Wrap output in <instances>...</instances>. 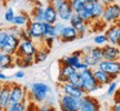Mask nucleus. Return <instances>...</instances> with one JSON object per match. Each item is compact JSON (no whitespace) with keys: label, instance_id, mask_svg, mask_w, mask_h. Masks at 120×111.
Here are the masks:
<instances>
[{"label":"nucleus","instance_id":"nucleus-1","mask_svg":"<svg viewBox=\"0 0 120 111\" xmlns=\"http://www.w3.org/2000/svg\"><path fill=\"white\" fill-rule=\"evenodd\" d=\"M50 91H51V88L46 82H34L30 85L28 99H31L34 103H43L48 99Z\"/></svg>","mask_w":120,"mask_h":111},{"label":"nucleus","instance_id":"nucleus-2","mask_svg":"<svg viewBox=\"0 0 120 111\" xmlns=\"http://www.w3.org/2000/svg\"><path fill=\"white\" fill-rule=\"evenodd\" d=\"M80 72H81V89L85 91L86 94H91L102 88L96 80L92 68L85 69Z\"/></svg>","mask_w":120,"mask_h":111},{"label":"nucleus","instance_id":"nucleus-3","mask_svg":"<svg viewBox=\"0 0 120 111\" xmlns=\"http://www.w3.org/2000/svg\"><path fill=\"white\" fill-rule=\"evenodd\" d=\"M101 20L106 25H112V23L120 22V2L116 1L111 4L105 6Z\"/></svg>","mask_w":120,"mask_h":111},{"label":"nucleus","instance_id":"nucleus-4","mask_svg":"<svg viewBox=\"0 0 120 111\" xmlns=\"http://www.w3.org/2000/svg\"><path fill=\"white\" fill-rule=\"evenodd\" d=\"M99 69L107 72L112 80H116L120 76V59L119 60H105L102 59L97 66Z\"/></svg>","mask_w":120,"mask_h":111},{"label":"nucleus","instance_id":"nucleus-5","mask_svg":"<svg viewBox=\"0 0 120 111\" xmlns=\"http://www.w3.org/2000/svg\"><path fill=\"white\" fill-rule=\"evenodd\" d=\"M28 100V92L26 87L17 82H10V101L11 103Z\"/></svg>","mask_w":120,"mask_h":111},{"label":"nucleus","instance_id":"nucleus-6","mask_svg":"<svg viewBox=\"0 0 120 111\" xmlns=\"http://www.w3.org/2000/svg\"><path fill=\"white\" fill-rule=\"evenodd\" d=\"M26 28L28 29L30 39H32V40H34L36 42H38V44L40 46V43L42 42L43 31H45V28H43V22L30 20L29 23L27 25Z\"/></svg>","mask_w":120,"mask_h":111},{"label":"nucleus","instance_id":"nucleus-7","mask_svg":"<svg viewBox=\"0 0 120 111\" xmlns=\"http://www.w3.org/2000/svg\"><path fill=\"white\" fill-rule=\"evenodd\" d=\"M38 48V42H36L34 40H32V39H22L15 56H17V57H19V56H34L37 52Z\"/></svg>","mask_w":120,"mask_h":111},{"label":"nucleus","instance_id":"nucleus-8","mask_svg":"<svg viewBox=\"0 0 120 111\" xmlns=\"http://www.w3.org/2000/svg\"><path fill=\"white\" fill-rule=\"evenodd\" d=\"M60 109L64 111H78L80 106V99L62 93L59 99Z\"/></svg>","mask_w":120,"mask_h":111},{"label":"nucleus","instance_id":"nucleus-9","mask_svg":"<svg viewBox=\"0 0 120 111\" xmlns=\"http://www.w3.org/2000/svg\"><path fill=\"white\" fill-rule=\"evenodd\" d=\"M101 109V104L97 98L92 97L91 94H85L80 99V111H98Z\"/></svg>","mask_w":120,"mask_h":111},{"label":"nucleus","instance_id":"nucleus-10","mask_svg":"<svg viewBox=\"0 0 120 111\" xmlns=\"http://www.w3.org/2000/svg\"><path fill=\"white\" fill-rule=\"evenodd\" d=\"M58 39H59L61 42H64V43L72 42V41H76L77 39H79V34H78L77 29L69 23V25L64 26L62 31L58 36Z\"/></svg>","mask_w":120,"mask_h":111},{"label":"nucleus","instance_id":"nucleus-11","mask_svg":"<svg viewBox=\"0 0 120 111\" xmlns=\"http://www.w3.org/2000/svg\"><path fill=\"white\" fill-rule=\"evenodd\" d=\"M102 59L105 60H119L120 59V47L118 44L106 43L101 47Z\"/></svg>","mask_w":120,"mask_h":111},{"label":"nucleus","instance_id":"nucleus-12","mask_svg":"<svg viewBox=\"0 0 120 111\" xmlns=\"http://www.w3.org/2000/svg\"><path fill=\"white\" fill-rule=\"evenodd\" d=\"M60 85V89L62 91V93L64 94H69V96H72V97H76V98L81 99L83 96H85V91L78 87L76 85H72L70 82H62V83H59Z\"/></svg>","mask_w":120,"mask_h":111},{"label":"nucleus","instance_id":"nucleus-13","mask_svg":"<svg viewBox=\"0 0 120 111\" xmlns=\"http://www.w3.org/2000/svg\"><path fill=\"white\" fill-rule=\"evenodd\" d=\"M57 11H58L59 19L61 21H64V22H69L70 18L72 17V15L75 13L70 0H64L62 4L57 9Z\"/></svg>","mask_w":120,"mask_h":111},{"label":"nucleus","instance_id":"nucleus-14","mask_svg":"<svg viewBox=\"0 0 120 111\" xmlns=\"http://www.w3.org/2000/svg\"><path fill=\"white\" fill-rule=\"evenodd\" d=\"M82 55H83V52H82L81 49L77 50V51H73L71 55L64 56L61 59H59V64H69V66H72L73 68L76 69V67L82 61Z\"/></svg>","mask_w":120,"mask_h":111},{"label":"nucleus","instance_id":"nucleus-15","mask_svg":"<svg viewBox=\"0 0 120 111\" xmlns=\"http://www.w3.org/2000/svg\"><path fill=\"white\" fill-rule=\"evenodd\" d=\"M10 103V82H4L0 92V110H8Z\"/></svg>","mask_w":120,"mask_h":111},{"label":"nucleus","instance_id":"nucleus-16","mask_svg":"<svg viewBox=\"0 0 120 111\" xmlns=\"http://www.w3.org/2000/svg\"><path fill=\"white\" fill-rule=\"evenodd\" d=\"M119 32H120V22L112 23L106 28L105 34L108 39V43L110 44H118V39H119Z\"/></svg>","mask_w":120,"mask_h":111},{"label":"nucleus","instance_id":"nucleus-17","mask_svg":"<svg viewBox=\"0 0 120 111\" xmlns=\"http://www.w3.org/2000/svg\"><path fill=\"white\" fill-rule=\"evenodd\" d=\"M20 41H21V39L19 38L18 36L10 33L8 40H7V42H6L4 49H2V51L10 53V55H16L18 48H19V44H20Z\"/></svg>","mask_w":120,"mask_h":111},{"label":"nucleus","instance_id":"nucleus-18","mask_svg":"<svg viewBox=\"0 0 120 111\" xmlns=\"http://www.w3.org/2000/svg\"><path fill=\"white\" fill-rule=\"evenodd\" d=\"M30 18L31 20L39 22H45V4L41 2L32 4V8L30 10Z\"/></svg>","mask_w":120,"mask_h":111},{"label":"nucleus","instance_id":"nucleus-19","mask_svg":"<svg viewBox=\"0 0 120 111\" xmlns=\"http://www.w3.org/2000/svg\"><path fill=\"white\" fill-rule=\"evenodd\" d=\"M58 20H59V17H58L57 9L50 4H47L45 6V22L55 25Z\"/></svg>","mask_w":120,"mask_h":111},{"label":"nucleus","instance_id":"nucleus-20","mask_svg":"<svg viewBox=\"0 0 120 111\" xmlns=\"http://www.w3.org/2000/svg\"><path fill=\"white\" fill-rule=\"evenodd\" d=\"M76 71V69L72 66L69 64H59V72H58V83L67 82L69 76Z\"/></svg>","mask_w":120,"mask_h":111},{"label":"nucleus","instance_id":"nucleus-21","mask_svg":"<svg viewBox=\"0 0 120 111\" xmlns=\"http://www.w3.org/2000/svg\"><path fill=\"white\" fill-rule=\"evenodd\" d=\"M15 64V55H10L7 52L2 51L1 58H0V70H8V69L13 68Z\"/></svg>","mask_w":120,"mask_h":111},{"label":"nucleus","instance_id":"nucleus-22","mask_svg":"<svg viewBox=\"0 0 120 111\" xmlns=\"http://www.w3.org/2000/svg\"><path fill=\"white\" fill-rule=\"evenodd\" d=\"M94 78H96L97 82H98L101 87L109 85V83L112 81V79L110 78V76H109L107 72H105L103 70L99 69L98 67L94 68Z\"/></svg>","mask_w":120,"mask_h":111},{"label":"nucleus","instance_id":"nucleus-23","mask_svg":"<svg viewBox=\"0 0 120 111\" xmlns=\"http://www.w3.org/2000/svg\"><path fill=\"white\" fill-rule=\"evenodd\" d=\"M15 64L21 69L29 68L34 64V56H15Z\"/></svg>","mask_w":120,"mask_h":111},{"label":"nucleus","instance_id":"nucleus-24","mask_svg":"<svg viewBox=\"0 0 120 111\" xmlns=\"http://www.w3.org/2000/svg\"><path fill=\"white\" fill-rule=\"evenodd\" d=\"M30 20H31V18H30L29 13H27L26 11H21V12L18 13V15H15L11 25L20 27V28H23V27H27V25L29 23Z\"/></svg>","mask_w":120,"mask_h":111},{"label":"nucleus","instance_id":"nucleus-25","mask_svg":"<svg viewBox=\"0 0 120 111\" xmlns=\"http://www.w3.org/2000/svg\"><path fill=\"white\" fill-rule=\"evenodd\" d=\"M49 52H50V49H48L46 47H42L41 44L39 46L37 52L34 55V64L38 63H42L46 60L48 59V56H49Z\"/></svg>","mask_w":120,"mask_h":111},{"label":"nucleus","instance_id":"nucleus-26","mask_svg":"<svg viewBox=\"0 0 120 111\" xmlns=\"http://www.w3.org/2000/svg\"><path fill=\"white\" fill-rule=\"evenodd\" d=\"M78 15L88 23L92 22V2H87L86 6L78 12Z\"/></svg>","mask_w":120,"mask_h":111},{"label":"nucleus","instance_id":"nucleus-27","mask_svg":"<svg viewBox=\"0 0 120 111\" xmlns=\"http://www.w3.org/2000/svg\"><path fill=\"white\" fill-rule=\"evenodd\" d=\"M103 9H105V6L100 1L92 2V21L101 19L103 13Z\"/></svg>","mask_w":120,"mask_h":111},{"label":"nucleus","instance_id":"nucleus-28","mask_svg":"<svg viewBox=\"0 0 120 111\" xmlns=\"http://www.w3.org/2000/svg\"><path fill=\"white\" fill-rule=\"evenodd\" d=\"M43 28H45L43 38H45V37H51V38L58 39V33H57V30H56L55 25L48 23V22H43Z\"/></svg>","mask_w":120,"mask_h":111},{"label":"nucleus","instance_id":"nucleus-29","mask_svg":"<svg viewBox=\"0 0 120 111\" xmlns=\"http://www.w3.org/2000/svg\"><path fill=\"white\" fill-rule=\"evenodd\" d=\"M82 61H83L85 63L88 64V66H89V68H92V69L96 68V67L98 66V63L100 62L99 60H97L94 57H92V56L90 55L89 52L82 55Z\"/></svg>","mask_w":120,"mask_h":111},{"label":"nucleus","instance_id":"nucleus-30","mask_svg":"<svg viewBox=\"0 0 120 111\" xmlns=\"http://www.w3.org/2000/svg\"><path fill=\"white\" fill-rule=\"evenodd\" d=\"M67 82H70V83L76 85H78V87L81 88V72L78 71V70H76L75 72L71 73V74L69 76Z\"/></svg>","mask_w":120,"mask_h":111},{"label":"nucleus","instance_id":"nucleus-31","mask_svg":"<svg viewBox=\"0 0 120 111\" xmlns=\"http://www.w3.org/2000/svg\"><path fill=\"white\" fill-rule=\"evenodd\" d=\"M28 109L27 106V100L25 101H20V102H15V103H10L8 110L9 111H25Z\"/></svg>","mask_w":120,"mask_h":111},{"label":"nucleus","instance_id":"nucleus-32","mask_svg":"<svg viewBox=\"0 0 120 111\" xmlns=\"http://www.w3.org/2000/svg\"><path fill=\"white\" fill-rule=\"evenodd\" d=\"M9 36H10V31H9V28H2L0 29V50L2 51L4 44L8 40Z\"/></svg>","mask_w":120,"mask_h":111},{"label":"nucleus","instance_id":"nucleus-33","mask_svg":"<svg viewBox=\"0 0 120 111\" xmlns=\"http://www.w3.org/2000/svg\"><path fill=\"white\" fill-rule=\"evenodd\" d=\"M92 41H94V46L102 47V46H105L106 43H108V39H107V37H106V34L105 33H98L94 37Z\"/></svg>","mask_w":120,"mask_h":111},{"label":"nucleus","instance_id":"nucleus-34","mask_svg":"<svg viewBox=\"0 0 120 111\" xmlns=\"http://www.w3.org/2000/svg\"><path fill=\"white\" fill-rule=\"evenodd\" d=\"M70 2H71L73 11L78 13L85 6H86V4L88 2V0H70Z\"/></svg>","mask_w":120,"mask_h":111},{"label":"nucleus","instance_id":"nucleus-35","mask_svg":"<svg viewBox=\"0 0 120 111\" xmlns=\"http://www.w3.org/2000/svg\"><path fill=\"white\" fill-rule=\"evenodd\" d=\"M89 26H90V23H88V22H82L81 25H79V26L76 28L78 31V34H79V38H83V37L86 36L87 32L90 30Z\"/></svg>","mask_w":120,"mask_h":111},{"label":"nucleus","instance_id":"nucleus-36","mask_svg":"<svg viewBox=\"0 0 120 111\" xmlns=\"http://www.w3.org/2000/svg\"><path fill=\"white\" fill-rule=\"evenodd\" d=\"M87 53H88V52H87ZM89 53L92 56V57H94L97 60H99V61L102 60V50H101V47H99V46L91 47Z\"/></svg>","mask_w":120,"mask_h":111},{"label":"nucleus","instance_id":"nucleus-37","mask_svg":"<svg viewBox=\"0 0 120 111\" xmlns=\"http://www.w3.org/2000/svg\"><path fill=\"white\" fill-rule=\"evenodd\" d=\"M117 89H118V83L116 82V80H112L109 85H107V91H106V94H107L108 97H112V96L116 94Z\"/></svg>","mask_w":120,"mask_h":111},{"label":"nucleus","instance_id":"nucleus-38","mask_svg":"<svg viewBox=\"0 0 120 111\" xmlns=\"http://www.w3.org/2000/svg\"><path fill=\"white\" fill-rule=\"evenodd\" d=\"M82 22H86V21H85V20H83V19H82V18L80 17L77 12L73 13L72 17L70 18V20H69V23H70L72 27H75V28H77L79 25H81Z\"/></svg>","mask_w":120,"mask_h":111},{"label":"nucleus","instance_id":"nucleus-39","mask_svg":"<svg viewBox=\"0 0 120 111\" xmlns=\"http://www.w3.org/2000/svg\"><path fill=\"white\" fill-rule=\"evenodd\" d=\"M15 10H13V8H11V7H8V8L6 9V11H4V21L7 22V23H11L13 20V17H15Z\"/></svg>","mask_w":120,"mask_h":111},{"label":"nucleus","instance_id":"nucleus-40","mask_svg":"<svg viewBox=\"0 0 120 111\" xmlns=\"http://www.w3.org/2000/svg\"><path fill=\"white\" fill-rule=\"evenodd\" d=\"M55 40H56V39L51 38V37H45V38L42 39V42L40 43V44H43V47H46V48H48V49H50V50H51Z\"/></svg>","mask_w":120,"mask_h":111},{"label":"nucleus","instance_id":"nucleus-41","mask_svg":"<svg viewBox=\"0 0 120 111\" xmlns=\"http://www.w3.org/2000/svg\"><path fill=\"white\" fill-rule=\"evenodd\" d=\"M118 92V91H117ZM112 110H116V111H120V92L116 93V97H115V101L112 103L111 106Z\"/></svg>","mask_w":120,"mask_h":111},{"label":"nucleus","instance_id":"nucleus-42","mask_svg":"<svg viewBox=\"0 0 120 111\" xmlns=\"http://www.w3.org/2000/svg\"><path fill=\"white\" fill-rule=\"evenodd\" d=\"M64 0H47V4H50L51 6H53L56 9H58L62 4Z\"/></svg>","mask_w":120,"mask_h":111},{"label":"nucleus","instance_id":"nucleus-43","mask_svg":"<svg viewBox=\"0 0 120 111\" xmlns=\"http://www.w3.org/2000/svg\"><path fill=\"white\" fill-rule=\"evenodd\" d=\"M25 71L23 70H18V71H16V72L13 73V78L15 79H23L25 78Z\"/></svg>","mask_w":120,"mask_h":111},{"label":"nucleus","instance_id":"nucleus-44","mask_svg":"<svg viewBox=\"0 0 120 111\" xmlns=\"http://www.w3.org/2000/svg\"><path fill=\"white\" fill-rule=\"evenodd\" d=\"M9 79V77L7 74H4L2 70H0V81H7Z\"/></svg>","mask_w":120,"mask_h":111},{"label":"nucleus","instance_id":"nucleus-45","mask_svg":"<svg viewBox=\"0 0 120 111\" xmlns=\"http://www.w3.org/2000/svg\"><path fill=\"white\" fill-rule=\"evenodd\" d=\"M117 0H100V2L103 4V6H108V4H111L113 2H116Z\"/></svg>","mask_w":120,"mask_h":111},{"label":"nucleus","instance_id":"nucleus-46","mask_svg":"<svg viewBox=\"0 0 120 111\" xmlns=\"http://www.w3.org/2000/svg\"><path fill=\"white\" fill-rule=\"evenodd\" d=\"M30 4H38V2H41L42 0H28Z\"/></svg>","mask_w":120,"mask_h":111},{"label":"nucleus","instance_id":"nucleus-47","mask_svg":"<svg viewBox=\"0 0 120 111\" xmlns=\"http://www.w3.org/2000/svg\"><path fill=\"white\" fill-rule=\"evenodd\" d=\"M8 1H9V0H0V4H2V6H6Z\"/></svg>","mask_w":120,"mask_h":111},{"label":"nucleus","instance_id":"nucleus-48","mask_svg":"<svg viewBox=\"0 0 120 111\" xmlns=\"http://www.w3.org/2000/svg\"><path fill=\"white\" fill-rule=\"evenodd\" d=\"M89 2H98V1H100V0H88Z\"/></svg>","mask_w":120,"mask_h":111},{"label":"nucleus","instance_id":"nucleus-49","mask_svg":"<svg viewBox=\"0 0 120 111\" xmlns=\"http://www.w3.org/2000/svg\"><path fill=\"white\" fill-rule=\"evenodd\" d=\"M118 46L120 47V32H119V39H118Z\"/></svg>","mask_w":120,"mask_h":111},{"label":"nucleus","instance_id":"nucleus-50","mask_svg":"<svg viewBox=\"0 0 120 111\" xmlns=\"http://www.w3.org/2000/svg\"><path fill=\"white\" fill-rule=\"evenodd\" d=\"M1 87H2V82L0 81V92H1Z\"/></svg>","mask_w":120,"mask_h":111},{"label":"nucleus","instance_id":"nucleus-51","mask_svg":"<svg viewBox=\"0 0 120 111\" xmlns=\"http://www.w3.org/2000/svg\"><path fill=\"white\" fill-rule=\"evenodd\" d=\"M1 55H2V51L0 50V58H1Z\"/></svg>","mask_w":120,"mask_h":111},{"label":"nucleus","instance_id":"nucleus-52","mask_svg":"<svg viewBox=\"0 0 120 111\" xmlns=\"http://www.w3.org/2000/svg\"><path fill=\"white\" fill-rule=\"evenodd\" d=\"M118 92H120V90H119V91H118Z\"/></svg>","mask_w":120,"mask_h":111},{"label":"nucleus","instance_id":"nucleus-53","mask_svg":"<svg viewBox=\"0 0 120 111\" xmlns=\"http://www.w3.org/2000/svg\"><path fill=\"white\" fill-rule=\"evenodd\" d=\"M0 6H1V4H0Z\"/></svg>","mask_w":120,"mask_h":111}]
</instances>
